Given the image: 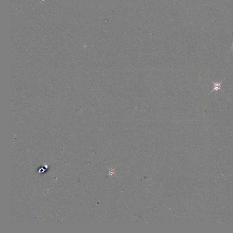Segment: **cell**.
<instances>
[{"mask_svg":"<svg viewBox=\"0 0 233 233\" xmlns=\"http://www.w3.org/2000/svg\"><path fill=\"white\" fill-rule=\"evenodd\" d=\"M225 79L222 80V81L220 82V83H215L213 81H212V83L214 84V86H214V88H213V90L211 92V93H212L213 92L215 91H218L219 90H220L221 91L223 92V91L220 89V88H221V84L223 83V81L225 80Z\"/></svg>","mask_w":233,"mask_h":233,"instance_id":"1","label":"cell"}]
</instances>
